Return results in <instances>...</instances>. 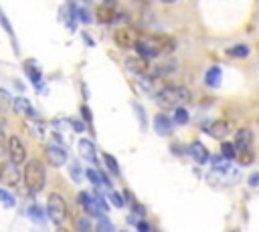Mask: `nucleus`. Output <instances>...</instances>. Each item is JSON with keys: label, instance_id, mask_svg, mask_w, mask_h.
I'll list each match as a JSON object with an SVG mask.
<instances>
[{"label": "nucleus", "instance_id": "f257e3e1", "mask_svg": "<svg viewBox=\"0 0 259 232\" xmlns=\"http://www.w3.org/2000/svg\"><path fill=\"white\" fill-rule=\"evenodd\" d=\"M45 180H47V171L40 159H30L24 165V184L30 192H40L45 188Z\"/></svg>", "mask_w": 259, "mask_h": 232}, {"label": "nucleus", "instance_id": "f03ea898", "mask_svg": "<svg viewBox=\"0 0 259 232\" xmlns=\"http://www.w3.org/2000/svg\"><path fill=\"white\" fill-rule=\"evenodd\" d=\"M190 99V93L186 87H164L156 93V101L162 105V107H178L182 103H186Z\"/></svg>", "mask_w": 259, "mask_h": 232}, {"label": "nucleus", "instance_id": "7ed1b4c3", "mask_svg": "<svg viewBox=\"0 0 259 232\" xmlns=\"http://www.w3.org/2000/svg\"><path fill=\"white\" fill-rule=\"evenodd\" d=\"M67 212L69 210H67L65 198L61 194H57V192L49 194V198H47V214H49V218L55 224H63L67 220Z\"/></svg>", "mask_w": 259, "mask_h": 232}, {"label": "nucleus", "instance_id": "20e7f679", "mask_svg": "<svg viewBox=\"0 0 259 232\" xmlns=\"http://www.w3.org/2000/svg\"><path fill=\"white\" fill-rule=\"evenodd\" d=\"M113 40L119 48H136L140 36H138V30L132 28V26H119L113 32Z\"/></svg>", "mask_w": 259, "mask_h": 232}, {"label": "nucleus", "instance_id": "39448f33", "mask_svg": "<svg viewBox=\"0 0 259 232\" xmlns=\"http://www.w3.org/2000/svg\"><path fill=\"white\" fill-rule=\"evenodd\" d=\"M6 151H8V161H12L14 165H20L26 159V147H24V143H22V139L18 135L8 137Z\"/></svg>", "mask_w": 259, "mask_h": 232}, {"label": "nucleus", "instance_id": "423d86ee", "mask_svg": "<svg viewBox=\"0 0 259 232\" xmlns=\"http://www.w3.org/2000/svg\"><path fill=\"white\" fill-rule=\"evenodd\" d=\"M0 182L4 186H16L20 182V169H18V165H14L12 161L0 163Z\"/></svg>", "mask_w": 259, "mask_h": 232}, {"label": "nucleus", "instance_id": "0eeeda50", "mask_svg": "<svg viewBox=\"0 0 259 232\" xmlns=\"http://www.w3.org/2000/svg\"><path fill=\"white\" fill-rule=\"evenodd\" d=\"M231 129H233V125H231L229 121H210L208 125H204V131L210 133V135L217 137V139H223L225 135H229Z\"/></svg>", "mask_w": 259, "mask_h": 232}, {"label": "nucleus", "instance_id": "6e6552de", "mask_svg": "<svg viewBox=\"0 0 259 232\" xmlns=\"http://www.w3.org/2000/svg\"><path fill=\"white\" fill-rule=\"evenodd\" d=\"M95 16H97V20L101 22V24H111L115 18H117V10L113 8V4H99L97 8H95Z\"/></svg>", "mask_w": 259, "mask_h": 232}, {"label": "nucleus", "instance_id": "1a4fd4ad", "mask_svg": "<svg viewBox=\"0 0 259 232\" xmlns=\"http://www.w3.org/2000/svg\"><path fill=\"white\" fill-rule=\"evenodd\" d=\"M125 67L127 71H132L134 75H148L150 71V61L142 59V56H127L125 59Z\"/></svg>", "mask_w": 259, "mask_h": 232}, {"label": "nucleus", "instance_id": "9d476101", "mask_svg": "<svg viewBox=\"0 0 259 232\" xmlns=\"http://www.w3.org/2000/svg\"><path fill=\"white\" fill-rule=\"evenodd\" d=\"M188 155H190L196 163H206V161L210 159V153H208L206 145H202L200 141H192V143L188 145Z\"/></svg>", "mask_w": 259, "mask_h": 232}, {"label": "nucleus", "instance_id": "9b49d317", "mask_svg": "<svg viewBox=\"0 0 259 232\" xmlns=\"http://www.w3.org/2000/svg\"><path fill=\"white\" fill-rule=\"evenodd\" d=\"M47 159H49L51 165L59 167V165H63L67 161V151L61 145H49L47 147Z\"/></svg>", "mask_w": 259, "mask_h": 232}, {"label": "nucleus", "instance_id": "f8f14e48", "mask_svg": "<svg viewBox=\"0 0 259 232\" xmlns=\"http://www.w3.org/2000/svg\"><path fill=\"white\" fill-rule=\"evenodd\" d=\"M77 202L83 206V210H85L89 216H101V214H103V212L99 210V206L95 204L93 196H89L87 192H79V196H77Z\"/></svg>", "mask_w": 259, "mask_h": 232}, {"label": "nucleus", "instance_id": "ddd939ff", "mask_svg": "<svg viewBox=\"0 0 259 232\" xmlns=\"http://www.w3.org/2000/svg\"><path fill=\"white\" fill-rule=\"evenodd\" d=\"M150 40L158 48V52H170L176 46V40L168 34H154V36H150Z\"/></svg>", "mask_w": 259, "mask_h": 232}, {"label": "nucleus", "instance_id": "4468645a", "mask_svg": "<svg viewBox=\"0 0 259 232\" xmlns=\"http://www.w3.org/2000/svg\"><path fill=\"white\" fill-rule=\"evenodd\" d=\"M136 50H138V56H142V59H146V61H150V59H156L160 52H158V48L152 44V40L150 38H144V40H138V44H136Z\"/></svg>", "mask_w": 259, "mask_h": 232}, {"label": "nucleus", "instance_id": "2eb2a0df", "mask_svg": "<svg viewBox=\"0 0 259 232\" xmlns=\"http://www.w3.org/2000/svg\"><path fill=\"white\" fill-rule=\"evenodd\" d=\"M251 141H253V133H251V129H249V127H241V129L235 133L233 145L237 147V151H241V149H249Z\"/></svg>", "mask_w": 259, "mask_h": 232}, {"label": "nucleus", "instance_id": "dca6fc26", "mask_svg": "<svg viewBox=\"0 0 259 232\" xmlns=\"http://www.w3.org/2000/svg\"><path fill=\"white\" fill-rule=\"evenodd\" d=\"M77 147H79V155L83 159H87L91 163L97 161V149H95V145H93L91 139H79V145Z\"/></svg>", "mask_w": 259, "mask_h": 232}, {"label": "nucleus", "instance_id": "f3484780", "mask_svg": "<svg viewBox=\"0 0 259 232\" xmlns=\"http://www.w3.org/2000/svg\"><path fill=\"white\" fill-rule=\"evenodd\" d=\"M12 103H14V111L16 113H20L24 117H34V109H32V105H30V101L26 97H16Z\"/></svg>", "mask_w": 259, "mask_h": 232}, {"label": "nucleus", "instance_id": "a211bd4d", "mask_svg": "<svg viewBox=\"0 0 259 232\" xmlns=\"http://www.w3.org/2000/svg\"><path fill=\"white\" fill-rule=\"evenodd\" d=\"M154 129H156L160 135H168L170 129H172V125H170V117H166L164 113H158V115L154 117Z\"/></svg>", "mask_w": 259, "mask_h": 232}, {"label": "nucleus", "instance_id": "6ab92c4d", "mask_svg": "<svg viewBox=\"0 0 259 232\" xmlns=\"http://www.w3.org/2000/svg\"><path fill=\"white\" fill-rule=\"evenodd\" d=\"M221 79H223L221 67H210V69L206 71V75H204V83H206L208 87H219V85H221Z\"/></svg>", "mask_w": 259, "mask_h": 232}, {"label": "nucleus", "instance_id": "aec40b11", "mask_svg": "<svg viewBox=\"0 0 259 232\" xmlns=\"http://www.w3.org/2000/svg\"><path fill=\"white\" fill-rule=\"evenodd\" d=\"M210 159H212V167H214L217 173H229L231 171V163L223 155H212Z\"/></svg>", "mask_w": 259, "mask_h": 232}, {"label": "nucleus", "instance_id": "412c9836", "mask_svg": "<svg viewBox=\"0 0 259 232\" xmlns=\"http://www.w3.org/2000/svg\"><path fill=\"white\" fill-rule=\"evenodd\" d=\"M85 176L89 178V182H93L95 186H101V184H105L107 188H111V182L105 178V173H99L97 169H87L85 171Z\"/></svg>", "mask_w": 259, "mask_h": 232}, {"label": "nucleus", "instance_id": "4be33fe9", "mask_svg": "<svg viewBox=\"0 0 259 232\" xmlns=\"http://www.w3.org/2000/svg\"><path fill=\"white\" fill-rule=\"evenodd\" d=\"M227 54L229 56H235V59H245L249 54V48L245 44H235V46H229L227 48Z\"/></svg>", "mask_w": 259, "mask_h": 232}, {"label": "nucleus", "instance_id": "5701e85b", "mask_svg": "<svg viewBox=\"0 0 259 232\" xmlns=\"http://www.w3.org/2000/svg\"><path fill=\"white\" fill-rule=\"evenodd\" d=\"M221 155L225 159H233V157H237V147L233 143H229V141H223L221 143Z\"/></svg>", "mask_w": 259, "mask_h": 232}, {"label": "nucleus", "instance_id": "b1692460", "mask_svg": "<svg viewBox=\"0 0 259 232\" xmlns=\"http://www.w3.org/2000/svg\"><path fill=\"white\" fill-rule=\"evenodd\" d=\"M95 232H115V226H113L111 220H107L105 216H99L97 226H95Z\"/></svg>", "mask_w": 259, "mask_h": 232}, {"label": "nucleus", "instance_id": "393cba45", "mask_svg": "<svg viewBox=\"0 0 259 232\" xmlns=\"http://www.w3.org/2000/svg\"><path fill=\"white\" fill-rule=\"evenodd\" d=\"M0 204H2L4 208H14V206H16V198H14L10 192H6V190L0 188Z\"/></svg>", "mask_w": 259, "mask_h": 232}, {"label": "nucleus", "instance_id": "a878e982", "mask_svg": "<svg viewBox=\"0 0 259 232\" xmlns=\"http://www.w3.org/2000/svg\"><path fill=\"white\" fill-rule=\"evenodd\" d=\"M24 71L28 73V77H30V81H32L34 85H38V83H40V71H38L32 63H24Z\"/></svg>", "mask_w": 259, "mask_h": 232}, {"label": "nucleus", "instance_id": "bb28decb", "mask_svg": "<svg viewBox=\"0 0 259 232\" xmlns=\"http://www.w3.org/2000/svg\"><path fill=\"white\" fill-rule=\"evenodd\" d=\"M253 159H255L253 151H249V149H241V151H237V161H239L241 165H249V163H253Z\"/></svg>", "mask_w": 259, "mask_h": 232}, {"label": "nucleus", "instance_id": "cd10ccee", "mask_svg": "<svg viewBox=\"0 0 259 232\" xmlns=\"http://www.w3.org/2000/svg\"><path fill=\"white\" fill-rule=\"evenodd\" d=\"M103 163L107 165V169H109L113 176L119 173V165H117V161H115V157H113L111 153H103Z\"/></svg>", "mask_w": 259, "mask_h": 232}, {"label": "nucleus", "instance_id": "c85d7f7f", "mask_svg": "<svg viewBox=\"0 0 259 232\" xmlns=\"http://www.w3.org/2000/svg\"><path fill=\"white\" fill-rule=\"evenodd\" d=\"M26 214L32 218V222H36V224H42L45 222V212L38 208V206H30L28 210H26Z\"/></svg>", "mask_w": 259, "mask_h": 232}, {"label": "nucleus", "instance_id": "c756f323", "mask_svg": "<svg viewBox=\"0 0 259 232\" xmlns=\"http://www.w3.org/2000/svg\"><path fill=\"white\" fill-rule=\"evenodd\" d=\"M174 123H178V125L188 123V111L184 107H176L174 109Z\"/></svg>", "mask_w": 259, "mask_h": 232}, {"label": "nucleus", "instance_id": "7c9ffc66", "mask_svg": "<svg viewBox=\"0 0 259 232\" xmlns=\"http://www.w3.org/2000/svg\"><path fill=\"white\" fill-rule=\"evenodd\" d=\"M75 226H77L79 232H91V230H93L89 218H77V220H75Z\"/></svg>", "mask_w": 259, "mask_h": 232}, {"label": "nucleus", "instance_id": "2f4dec72", "mask_svg": "<svg viewBox=\"0 0 259 232\" xmlns=\"http://www.w3.org/2000/svg\"><path fill=\"white\" fill-rule=\"evenodd\" d=\"M69 176L73 178V182H81V167H79V163L77 161H73L71 165H69Z\"/></svg>", "mask_w": 259, "mask_h": 232}, {"label": "nucleus", "instance_id": "473e14b6", "mask_svg": "<svg viewBox=\"0 0 259 232\" xmlns=\"http://www.w3.org/2000/svg\"><path fill=\"white\" fill-rule=\"evenodd\" d=\"M93 200H95V204L99 206V210H101V212H107V210H109V206H107V200H105V198H103L99 192H95V194H93Z\"/></svg>", "mask_w": 259, "mask_h": 232}, {"label": "nucleus", "instance_id": "72a5a7b5", "mask_svg": "<svg viewBox=\"0 0 259 232\" xmlns=\"http://www.w3.org/2000/svg\"><path fill=\"white\" fill-rule=\"evenodd\" d=\"M132 107H134V113H136V117H140V125H142V129H144V127H146V113H144V109H142V105H138V103H134Z\"/></svg>", "mask_w": 259, "mask_h": 232}, {"label": "nucleus", "instance_id": "f704fd0d", "mask_svg": "<svg viewBox=\"0 0 259 232\" xmlns=\"http://www.w3.org/2000/svg\"><path fill=\"white\" fill-rule=\"evenodd\" d=\"M109 200H111V204H113L115 208H121V206H125V200H123V196H121V194H117V192H111V194H109Z\"/></svg>", "mask_w": 259, "mask_h": 232}, {"label": "nucleus", "instance_id": "c9c22d12", "mask_svg": "<svg viewBox=\"0 0 259 232\" xmlns=\"http://www.w3.org/2000/svg\"><path fill=\"white\" fill-rule=\"evenodd\" d=\"M6 143H8V139H6L4 131H2V125H0V155L6 151Z\"/></svg>", "mask_w": 259, "mask_h": 232}, {"label": "nucleus", "instance_id": "e433bc0d", "mask_svg": "<svg viewBox=\"0 0 259 232\" xmlns=\"http://www.w3.org/2000/svg\"><path fill=\"white\" fill-rule=\"evenodd\" d=\"M249 186H253V188H259V171H255L253 176H249Z\"/></svg>", "mask_w": 259, "mask_h": 232}, {"label": "nucleus", "instance_id": "4c0bfd02", "mask_svg": "<svg viewBox=\"0 0 259 232\" xmlns=\"http://www.w3.org/2000/svg\"><path fill=\"white\" fill-rule=\"evenodd\" d=\"M71 127H73L75 131H83V129H85L83 121H79V119H73V121H71Z\"/></svg>", "mask_w": 259, "mask_h": 232}, {"label": "nucleus", "instance_id": "58836bf2", "mask_svg": "<svg viewBox=\"0 0 259 232\" xmlns=\"http://www.w3.org/2000/svg\"><path fill=\"white\" fill-rule=\"evenodd\" d=\"M136 226H138V230H140V232H150V226H148L144 220H138V224H136Z\"/></svg>", "mask_w": 259, "mask_h": 232}, {"label": "nucleus", "instance_id": "ea45409f", "mask_svg": "<svg viewBox=\"0 0 259 232\" xmlns=\"http://www.w3.org/2000/svg\"><path fill=\"white\" fill-rule=\"evenodd\" d=\"M0 101H2L4 105H8V103H10V95H8L4 89H0Z\"/></svg>", "mask_w": 259, "mask_h": 232}, {"label": "nucleus", "instance_id": "a19ab883", "mask_svg": "<svg viewBox=\"0 0 259 232\" xmlns=\"http://www.w3.org/2000/svg\"><path fill=\"white\" fill-rule=\"evenodd\" d=\"M0 22H2V26H4V28H6L8 32H12V26H10V22H8L6 18H4V14H2V12H0Z\"/></svg>", "mask_w": 259, "mask_h": 232}, {"label": "nucleus", "instance_id": "79ce46f5", "mask_svg": "<svg viewBox=\"0 0 259 232\" xmlns=\"http://www.w3.org/2000/svg\"><path fill=\"white\" fill-rule=\"evenodd\" d=\"M75 12H77V14H79V16H81V20H83V22H87V20H89V16H87V12H85V10H83V8H77V10H75Z\"/></svg>", "mask_w": 259, "mask_h": 232}, {"label": "nucleus", "instance_id": "37998d69", "mask_svg": "<svg viewBox=\"0 0 259 232\" xmlns=\"http://www.w3.org/2000/svg\"><path fill=\"white\" fill-rule=\"evenodd\" d=\"M81 111H83V117H85V119H89V121H91V113H89V111H87V107H81Z\"/></svg>", "mask_w": 259, "mask_h": 232}, {"label": "nucleus", "instance_id": "c03bdc74", "mask_svg": "<svg viewBox=\"0 0 259 232\" xmlns=\"http://www.w3.org/2000/svg\"><path fill=\"white\" fill-rule=\"evenodd\" d=\"M57 232H67V230H65V228H59V230H57Z\"/></svg>", "mask_w": 259, "mask_h": 232}, {"label": "nucleus", "instance_id": "a18cd8bd", "mask_svg": "<svg viewBox=\"0 0 259 232\" xmlns=\"http://www.w3.org/2000/svg\"><path fill=\"white\" fill-rule=\"evenodd\" d=\"M162 2H176V0H162Z\"/></svg>", "mask_w": 259, "mask_h": 232}, {"label": "nucleus", "instance_id": "49530a36", "mask_svg": "<svg viewBox=\"0 0 259 232\" xmlns=\"http://www.w3.org/2000/svg\"><path fill=\"white\" fill-rule=\"evenodd\" d=\"M235 232H237V230H235Z\"/></svg>", "mask_w": 259, "mask_h": 232}, {"label": "nucleus", "instance_id": "de8ad7c7", "mask_svg": "<svg viewBox=\"0 0 259 232\" xmlns=\"http://www.w3.org/2000/svg\"><path fill=\"white\" fill-rule=\"evenodd\" d=\"M123 232H125V230H123Z\"/></svg>", "mask_w": 259, "mask_h": 232}]
</instances>
